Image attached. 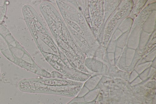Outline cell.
I'll return each instance as SVG.
<instances>
[{"label":"cell","instance_id":"1","mask_svg":"<svg viewBox=\"0 0 156 104\" xmlns=\"http://www.w3.org/2000/svg\"><path fill=\"white\" fill-rule=\"evenodd\" d=\"M66 21L67 23H69V24L70 25H71L75 29L80 33V29L77 24L72 21H69V20H67Z\"/></svg>","mask_w":156,"mask_h":104}]
</instances>
